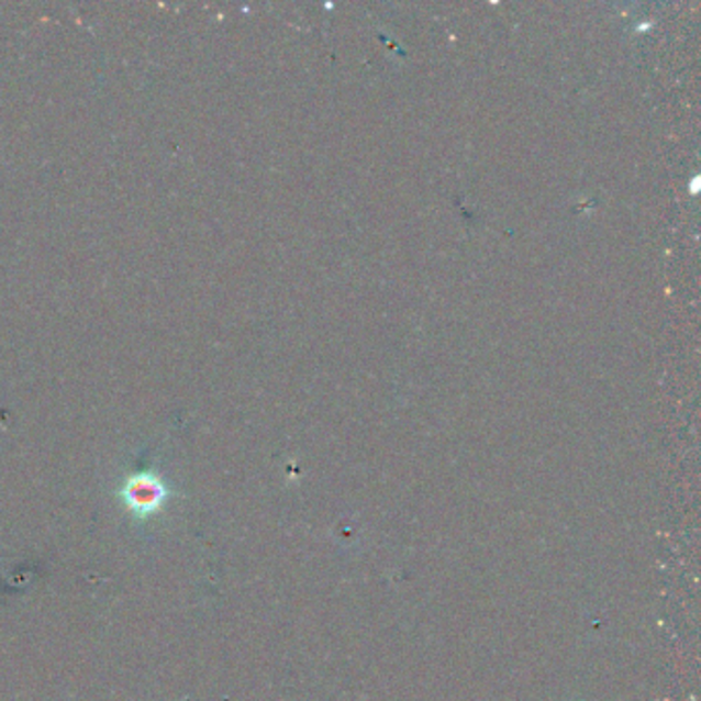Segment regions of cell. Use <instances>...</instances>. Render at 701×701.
Returning <instances> with one entry per match:
<instances>
[{"mask_svg":"<svg viewBox=\"0 0 701 701\" xmlns=\"http://www.w3.org/2000/svg\"><path fill=\"white\" fill-rule=\"evenodd\" d=\"M167 496V488L160 481L159 476L143 471V474H134L130 476L124 486V498H126L130 509L138 510V512H153L159 509Z\"/></svg>","mask_w":701,"mask_h":701,"instance_id":"6da1fadb","label":"cell"}]
</instances>
